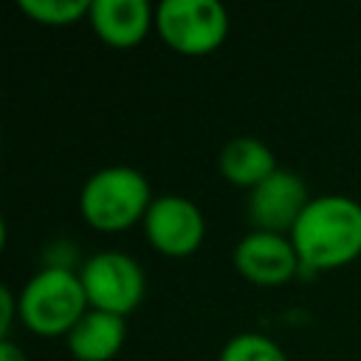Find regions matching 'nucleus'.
<instances>
[{
  "label": "nucleus",
  "mask_w": 361,
  "mask_h": 361,
  "mask_svg": "<svg viewBox=\"0 0 361 361\" xmlns=\"http://www.w3.org/2000/svg\"><path fill=\"white\" fill-rule=\"evenodd\" d=\"M305 268H333L361 254V203L341 192L307 200L290 228Z\"/></svg>",
  "instance_id": "obj_1"
},
{
  "label": "nucleus",
  "mask_w": 361,
  "mask_h": 361,
  "mask_svg": "<svg viewBox=\"0 0 361 361\" xmlns=\"http://www.w3.org/2000/svg\"><path fill=\"white\" fill-rule=\"evenodd\" d=\"M147 175L133 164H107L90 172L79 189L85 220L102 231H121L147 214L152 203Z\"/></svg>",
  "instance_id": "obj_2"
},
{
  "label": "nucleus",
  "mask_w": 361,
  "mask_h": 361,
  "mask_svg": "<svg viewBox=\"0 0 361 361\" xmlns=\"http://www.w3.org/2000/svg\"><path fill=\"white\" fill-rule=\"evenodd\" d=\"M87 307L82 276L68 265L37 268L17 296L23 322L37 333H68Z\"/></svg>",
  "instance_id": "obj_3"
},
{
  "label": "nucleus",
  "mask_w": 361,
  "mask_h": 361,
  "mask_svg": "<svg viewBox=\"0 0 361 361\" xmlns=\"http://www.w3.org/2000/svg\"><path fill=\"white\" fill-rule=\"evenodd\" d=\"M79 276L90 307L113 310L121 316H127L144 299L147 290V276L141 262L121 248L93 251L79 265Z\"/></svg>",
  "instance_id": "obj_4"
},
{
  "label": "nucleus",
  "mask_w": 361,
  "mask_h": 361,
  "mask_svg": "<svg viewBox=\"0 0 361 361\" xmlns=\"http://www.w3.org/2000/svg\"><path fill=\"white\" fill-rule=\"evenodd\" d=\"M155 23L161 37L180 54L214 51L228 34V11L220 0H161Z\"/></svg>",
  "instance_id": "obj_5"
},
{
  "label": "nucleus",
  "mask_w": 361,
  "mask_h": 361,
  "mask_svg": "<svg viewBox=\"0 0 361 361\" xmlns=\"http://www.w3.org/2000/svg\"><path fill=\"white\" fill-rule=\"evenodd\" d=\"M144 231L158 251L183 257L200 245L206 234V217L192 197L178 192H164L152 197L144 214Z\"/></svg>",
  "instance_id": "obj_6"
},
{
  "label": "nucleus",
  "mask_w": 361,
  "mask_h": 361,
  "mask_svg": "<svg viewBox=\"0 0 361 361\" xmlns=\"http://www.w3.org/2000/svg\"><path fill=\"white\" fill-rule=\"evenodd\" d=\"M310 192L299 172L288 166H276L268 178H262L248 192V217L254 228L290 234L302 209L307 206Z\"/></svg>",
  "instance_id": "obj_7"
},
{
  "label": "nucleus",
  "mask_w": 361,
  "mask_h": 361,
  "mask_svg": "<svg viewBox=\"0 0 361 361\" xmlns=\"http://www.w3.org/2000/svg\"><path fill=\"white\" fill-rule=\"evenodd\" d=\"M234 265L243 276L259 285H276L296 274L302 265L290 234L248 228L234 245Z\"/></svg>",
  "instance_id": "obj_8"
},
{
  "label": "nucleus",
  "mask_w": 361,
  "mask_h": 361,
  "mask_svg": "<svg viewBox=\"0 0 361 361\" xmlns=\"http://www.w3.org/2000/svg\"><path fill=\"white\" fill-rule=\"evenodd\" d=\"M127 338V319L113 310L87 307L68 330V347L79 361H107Z\"/></svg>",
  "instance_id": "obj_9"
},
{
  "label": "nucleus",
  "mask_w": 361,
  "mask_h": 361,
  "mask_svg": "<svg viewBox=\"0 0 361 361\" xmlns=\"http://www.w3.org/2000/svg\"><path fill=\"white\" fill-rule=\"evenodd\" d=\"M152 20L155 8L149 6V0H93L90 6L93 28L102 39L118 48L135 45L147 34Z\"/></svg>",
  "instance_id": "obj_10"
},
{
  "label": "nucleus",
  "mask_w": 361,
  "mask_h": 361,
  "mask_svg": "<svg viewBox=\"0 0 361 361\" xmlns=\"http://www.w3.org/2000/svg\"><path fill=\"white\" fill-rule=\"evenodd\" d=\"M217 166L231 183L251 189L262 178H268L279 164H276L274 149L262 138H257V135H234L220 147Z\"/></svg>",
  "instance_id": "obj_11"
},
{
  "label": "nucleus",
  "mask_w": 361,
  "mask_h": 361,
  "mask_svg": "<svg viewBox=\"0 0 361 361\" xmlns=\"http://www.w3.org/2000/svg\"><path fill=\"white\" fill-rule=\"evenodd\" d=\"M217 361H288L285 350L259 330H243L226 338Z\"/></svg>",
  "instance_id": "obj_12"
},
{
  "label": "nucleus",
  "mask_w": 361,
  "mask_h": 361,
  "mask_svg": "<svg viewBox=\"0 0 361 361\" xmlns=\"http://www.w3.org/2000/svg\"><path fill=\"white\" fill-rule=\"evenodd\" d=\"M90 6L93 0H20V8L25 14L51 25H65L79 20L82 14H90Z\"/></svg>",
  "instance_id": "obj_13"
},
{
  "label": "nucleus",
  "mask_w": 361,
  "mask_h": 361,
  "mask_svg": "<svg viewBox=\"0 0 361 361\" xmlns=\"http://www.w3.org/2000/svg\"><path fill=\"white\" fill-rule=\"evenodd\" d=\"M0 305H3V310H0V327H3V333H6L8 324H11V319H14V293H11L8 285L0 288Z\"/></svg>",
  "instance_id": "obj_14"
},
{
  "label": "nucleus",
  "mask_w": 361,
  "mask_h": 361,
  "mask_svg": "<svg viewBox=\"0 0 361 361\" xmlns=\"http://www.w3.org/2000/svg\"><path fill=\"white\" fill-rule=\"evenodd\" d=\"M0 361H28V355H25V350L17 341L3 336V341H0Z\"/></svg>",
  "instance_id": "obj_15"
}]
</instances>
